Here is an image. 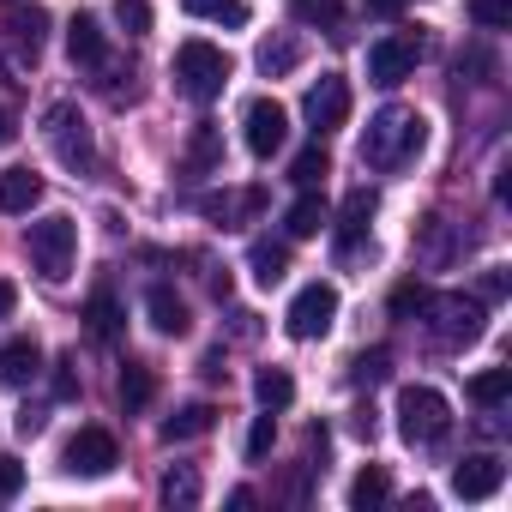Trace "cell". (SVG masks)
Segmentation results:
<instances>
[{"instance_id":"cell-1","label":"cell","mask_w":512,"mask_h":512,"mask_svg":"<svg viewBox=\"0 0 512 512\" xmlns=\"http://www.w3.org/2000/svg\"><path fill=\"white\" fill-rule=\"evenodd\" d=\"M422 145H428V121L416 109H404V103H386L362 133V163L380 169V175H398V169H410L422 157Z\"/></svg>"},{"instance_id":"cell-2","label":"cell","mask_w":512,"mask_h":512,"mask_svg":"<svg viewBox=\"0 0 512 512\" xmlns=\"http://www.w3.org/2000/svg\"><path fill=\"white\" fill-rule=\"evenodd\" d=\"M416 320L428 326V338H434L440 350H470V344L488 332V302H476V296H464V290H446V296L428 290V302H422Z\"/></svg>"},{"instance_id":"cell-3","label":"cell","mask_w":512,"mask_h":512,"mask_svg":"<svg viewBox=\"0 0 512 512\" xmlns=\"http://www.w3.org/2000/svg\"><path fill=\"white\" fill-rule=\"evenodd\" d=\"M175 85H181L187 103H217L223 85H229V55L217 43H205V37H187L175 49Z\"/></svg>"},{"instance_id":"cell-4","label":"cell","mask_w":512,"mask_h":512,"mask_svg":"<svg viewBox=\"0 0 512 512\" xmlns=\"http://www.w3.org/2000/svg\"><path fill=\"white\" fill-rule=\"evenodd\" d=\"M25 247H31V266H37V278L43 284H61L67 272H73V253H79V223L73 217H37L31 223V235H25Z\"/></svg>"},{"instance_id":"cell-5","label":"cell","mask_w":512,"mask_h":512,"mask_svg":"<svg viewBox=\"0 0 512 512\" xmlns=\"http://www.w3.org/2000/svg\"><path fill=\"white\" fill-rule=\"evenodd\" d=\"M398 434L410 446H440L452 434V404L434 386H404L398 392Z\"/></svg>"},{"instance_id":"cell-6","label":"cell","mask_w":512,"mask_h":512,"mask_svg":"<svg viewBox=\"0 0 512 512\" xmlns=\"http://www.w3.org/2000/svg\"><path fill=\"white\" fill-rule=\"evenodd\" d=\"M43 139H49V151H55L73 175H91V169H97V139H91V121L79 115V103H55V109L43 115Z\"/></svg>"},{"instance_id":"cell-7","label":"cell","mask_w":512,"mask_h":512,"mask_svg":"<svg viewBox=\"0 0 512 512\" xmlns=\"http://www.w3.org/2000/svg\"><path fill=\"white\" fill-rule=\"evenodd\" d=\"M332 320H338V290L314 278V284L296 290V302H290V314H284V332H290L296 344H314V338L332 332Z\"/></svg>"},{"instance_id":"cell-8","label":"cell","mask_w":512,"mask_h":512,"mask_svg":"<svg viewBox=\"0 0 512 512\" xmlns=\"http://www.w3.org/2000/svg\"><path fill=\"white\" fill-rule=\"evenodd\" d=\"M241 139H247L253 157H278L284 139H290V109H284L278 97H253V103L241 109Z\"/></svg>"},{"instance_id":"cell-9","label":"cell","mask_w":512,"mask_h":512,"mask_svg":"<svg viewBox=\"0 0 512 512\" xmlns=\"http://www.w3.org/2000/svg\"><path fill=\"white\" fill-rule=\"evenodd\" d=\"M121 464V446L109 428H79L67 446H61V470L67 476H109Z\"/></svg>"},{"instance_id":"cell-10","label":"cell","mask_w":512,"mask_h":512,"mask_svg":"<svg viewBox=\"0 0 512 512\" xmlns=\"http://www.w3.org/2000/svg\"><path fill=\"white\" fill-rule=\"evenodd\" d=\"M416 61H422V37H380L374 49H368V85H380V91H392V85H404L410 73H416Z\"/></svg>"},{"instance_id":"cell-11","label":"cell","mask_w":512,"mask_h":512,"mask_svg":"<svg viewBox=\"0 0 512 512\" xmlns=\"http://www.w3.org/2000/svg\"><path fill=\"white\" fill-rule=\"evenodd\" d=\"M302 115H308L314 139H320V133H332V127H344V121H350V79H344V73H320V79L308 85Z\"/></svg>"},{"instance_id":"cell-12","label":"cell","mask_w":512,"mask_h":512,"mask_svg":"<svg viewBox=\"0 0 512 512\" xmlns=\"http://www.w3.org/2000/svg\"><path fill=\"white\" fill-rule=\"evenodd\" d=\"M0 25H7V43L19 49V61L43 55V43H49V7H37V0H13V7L0 13Z\"/></svg>"},{"instance_id":"cell-13","label":"cell","mask_w":512,"mask_h":512,"mask_svg":"<svg viewBox=\"0 0 512 512\" xmlns=\"http://www.w3.org/2000/svg\"><path fill=\"white\" fill-rule=\"evenodd\" d=\"M374 211H380L374 187H356V193L344 199V211H338V260H356V253H362V241H368V223H374Z\"/></svg>"},{"instance_id":"cell-14","label":"cell","mask_w":512,"mask_h":512,"mask_svg":"<svg viewBox=\"0 0 512 512\" xmlns=\"http://www.w3.org/2000/svg\"><path fill=\"white\" fill-rule=\"evenodd\" d=\"M500 482H506V464H500L494 452H470V458L452 470V494H458V500H488V494H500Z\"/></svg>"},{"instance_id":"cell-15","label":"cell","mask_w":512,"mask_h":512,"mask_svg":"<svg viewBox=\"0 0 512 512\" xmlns=\"http://www.w3.org/2000/svg\"><path fill=\"white\" fill-rule=\"evenodd\" d=\"M199 211L211 217V223H223V229H241V223H253L266 211V187H241V193H205L199 199Z\"/></svg>"},{"instance_id":"cell-16","label":"cell","mask_w":512,"mask_h":512,"mask_svg":"<svg viewBox=\"0 0 512 512\" xmlns=\"http://www.w3.org/2000/svg\"><path fill=\"white\" fill-rule=\"evenodd\" d=\"M43 175L31 169V163H19V169H7V175H0V211H7V217H31L37 205H43Z\"/></svg>"},{"instance_id":"cell-17","label":"cell","mask_w":512,"mask_h":512,"mask_svg":"<svg viewBox=\"0 0 512 512\" xmlns=\"http://www.w3.org/2000/svg\"><path fill=\"white\" fill-rule=\"evenodd\" d=\"M67 61L73 67H109V37H103V25L91 13H79L67 25Z\"/></svg>"},{"instance_id":"cell-18","label":"cell","mask_w":512,"mask_h":512,"mask_svg":"<svg viewBox=\"0 0 512 512\" xmlns=\"http://www.w3.org/2000/svg\"><path fill=\"white\" fill-rule=\"evenodd\" d=\"M37 374H43L37 338H7V344H0V386H31Z\"/></svg>"},{"instance_id":"cell-19","label":"cell","mask_w":512,"mask_h":512,"mask_svg":"<svg viewBox=\"0 0 512 512\" xmlns=\"http://www.w3.org/2000/svg\"><path fill=\"white\" fill-rule=\"evenodd\" d=\"M247 272H253V284H260V290L284 284L290 278V247L284 241H247Z\"/></svg>"},{"instance_id":"cell-20","label":"cell","mask_w":512,"mask_h":512,"mask_svg":"<svg viewBox=\"0 0 512 512\" xmlns=\"http://www.w3.org/2000/svg\"><path fill=\"white\" fill-rule=\"evenodd\" d=\"M145 314H151V326H157L163 338H181V332L193 326V320H187V302H181L169 284H151V290H145Z\"/></svg>"},{"instance_id":"cell-21","label":"cell","mask_w":512,"mask_h":512,"mask_svg":"<svg viewBox=\"0 0 512 512\" xmlns=\"http://www.w3.org/2000/svg\"><path fill=\"white\" fill-rule=\"evenodd\" d=\"M326 223H332V211H326V199H320L314 187H302V199L284 211V235H290V241H308V235H320Z\"/></svg>"},{"instance_id":"cell-22","label":"cell","mask_w":512,"mask_h":512,"mask_svg":"<svg viewBox=\"0 0 512 512\" xmlns=\"http://www.w3.org/2000/svg\"><path fill=\"white\" fill-rule=\"evenodd\" d=\"M211 428H217V404H205V398H199V404H181V410L163 422V440H169V446H181V440H199V434H211Z\"/></svg>"},{"instance_id":"cell-23","label":"cell","mask_w":512,"mask_h":512,"mask_svg":"<svg viewBox=\"0 0 512 512\" xmlns=\"http://www.w3.org/2000/svg\"><path fill=\"white\" fill-rule=\"evenodd\" d=\"M187 175H223V139L211 121L193 127V145H187Z\"/></svg>"},{"instance_id":"cell-24","label":"cell","mask_w":512,"mask_h":512,"mask_svg":"<svg viewBox=\"0 0 512 512\" xmlns=\"http://www.w3.org/2000/svg\"><path fill=\"white\" fill-rule=\"evenodd\" d=\"M151 392H157V374H151L145 362H127V368H121V380H115L121 410H127V416H139V410L151 404Z\"/></svg>"},{"instance_id":"cell-25","label":"cell","mask_w":512,"mask_h":512,"mask_svg":"<svg viewBox=\"0 0 512 512\" xmlns=\"http://www.w3.org/2000/svg\"><path fill=\"white\" fill-rule=\"evenodd\" d=\"M296 61H302V43H296V37H266L260 49H253V67H260L266 79H284V73H296Z\"/></svg>"},{"instance_id":"cell-26","label":"cell","mask_w":512,"mask_h":512,"mask_svg":"<svg viewBox=\"0 0 512 512\" xmlns=\"http://www.w3.org/2000/svg\"><path fill=\"white\" fill-rule=\"evenodd\" d=\"M416 253H422V266H446L452 253H458V241H452V229H446V217H428L422 229H416Z\"/></svg>"},{"instance_id":"cell-27","label":"cell","mask_w":512,"mask_h":512,"mask_svg":"<svg viewBox=\"0 0 512 512\" xmlns=\"http://www.w3.org/2000/svg\"><path fill=\"white\" fill-rule=\"evenodd\" d=\"M253 398H260V410H290L296 404L290 368H260V374H253Z\"/></svg>"},{"instance_id":"cell-28","label":"cell","mask_w":512,"mask_h":512,"mask_svg":"<svg viewBox=\"0 0 512 512\" xmlns=\"http://www.w3.org/2000/svg\"><path fill=\"white\" fill-rule=\"evenodd\" d=\"M470 404H482V410H500L506 398H512V368H482V374H470Z\"/></svg>"},{"instance_id":"cell-29","label":"cell","mask_w":512,"mask_h":512,"mask_svg":"<svg viewBox=\"0 0 512 512\" xmlns=\"http://www.w3.org/2000/svg\"><path fill=\"white\" fill-rule=\"evenodd\" d=\"M392 500V476L380 470V464H368L356 482H350V512H374V506H386Z\"/></svg>"},{"instance_id":"cell-30","label":"cell","mask_w":512,"mask_h":512,"mask_svg":"<svg viewBox=\"0 0 512 512\" xmlns=\"http://www.w3.org/2000/svg\"><path fill=\"white\" fill-rule=\"evenodd\" d=\"M121 320H127V314H121L115 290H97V296L85 302V326H91V338H103V344H109V338L121 332Z\"/></svg>"},{"instance_id":"cell-31","label":"cell","mask_w":512,"mask_h":512,"mask_svg":"<svg viewBox=\"0 0 512 512\" xmlns=\"http://www.w3.org/2000/svg\"><path fill=\"white\" fill-rule=\"evenodd\" d=\"M326 175H332V157H326L320 139H314L308 151H296V163H290V181H296V187H320Z\"/></svg>"},{"instance_id":"cell-32","label":"cell","mask_w":512,"mask_h":512,"mask_svg":"<svg viewBox=\"0 0 512 512\" xmlns=\"http://www.w3.org/2000/svg\"><path fill=\"white\" fill-rule=\"evenodd\" d=\"M181 13L211 19V25H247V0H181Z\"/></svg>"},{"instance_id":"cell-33","label":"cell","mask_w":512,"mask_h":512,"mask_svg":"<svg viewBox=\"0 0 512 512\" xmlns=\"http://www.w3.org/2000/svg\"><path fill=\"white\" fill-rule=\"evenodd\" d=\"M290 13H296V25L338 31V19H344V0H290Z\"/></svg>"},{"instance_id":"cell-34","label":"cell","mask_w":512,"mask_h":512,"mask_svg":"<svg viewBox=\"0 0 512 512\" xmlns=\"http://www.w3.org/2000/svg\"><path fill=\"white\" fill-rule=\"evenodd\" d=\"M386 374H392V350H362V356L350 362V380H356V386H380Z\"/></svg>"},{"instance_id":"cell-35","label":"cell","mask_w":512,"mask_h":512,"mask_svg":"<svg viewBox=\"0 0 512 512\" xmlns=\"http://www.w3.org/2000/svg\"><path fill=\"white\" fill-rule=\"evenodd\" d=\"M272 440H278V410L253 416V428H247V464H260V458L272 452Z\"/></svg>"},{"instance_id":"cell-36","label":"cell","mask_w":512,"mask_h":512,"mask_svg":"<svg viewBox=\"0 0 512 512\" xmlns=\"http://www.w3.org/2000/svg\"><path fill=\"white\" fill-rule=\"evenodd\" d=\"M163 506H199V476L193 470H169L163 476Z\"/></svg>"},{"instance_id":"cell-37","label":"cell","mask_w":512,"mask_h":512,"mask_svg":"<svg viewBox=\"0 0 512 512\" xmlns=\"http://www.w3.org/2000/svg\"><path fill=\"white\" fill-rule=\"evenodd\" d=\"M470 19L482 31H512V0H470Z\"/></svg>"},{"instance_id":"cell-38","label":"cell","mask_w":512,"mask_h":512,"mask_svg":"<svg viewBox=\"0 0 512 512\" xmlns=\"http://www.w3.org/2000/svg\"><path fill=\"white\" fill-rule=\"evenodd\" d=\"M49 386H55V398H61V404H73V398H79V356H55Z\"/></svg>"},{"instance_id":"cell-39","label":"cell","mask_w":512,"mask_h":512,"mask_svg":"<svg viewBox=\"0 0 512 512\" xmlns=\"http://www.w3.org/2000/svg\"><path fill=\"white\" fill-rule=\"evenodd\" d=\"M115 25L127 37H145L151 31V7H145V0H115Z\"/></svg>"},{"instance_id":"cell-40","label":"cell","mask_w":512,"mask_h":512,"mask_svg":"<svg viewBox=\"0 0 512 512\" xmlns=\"http://www.w3.org/2000/svg\"><path fill=\"white\" fill-rule=\"evenodd\" d=\"M422 302H428V284H416V278L392 290V314H398V320H416V314H422Z\"/></svg>"},{"instance_id":"cell-41","label":"cell","mask_w":512,"mask_h":512,"mask_svg":"<svg viewBox=\"0 0 512 512\" xmlns=\"http://www.w3.org/2000/svg\"><path fill=\"white\" fill-rule=\"evenodd\" d=\"M19 488H25V464H19L13 452H0V506H13Z\"/></svg>"},{"instance_id":"cell-42","label":"cell","mask_w":512,"mask_h":512,"mask_svg":"<svg viewBox=\"0 0 512 512\" xmlns=\"http://www.w3.org/2000/svg\"><path fill=\"white\" fill-rule=\"evenodd\" d=\"M500 296H506V266H488L476 278V302H500Z\"/></svg>"},{"instance_id":"cell-43","label":"cell","mask_w":512,"mask_h":512,"mask_svg":"<svg viewBox=\"0 0 512 512\" xmlns=\"http://www.w3.org/2000/svg\"><path fill=\"white\" fill-rule=\"evenodd\" d=\"M404 7H416V0H368V13H374V19H398Z\"/></svg>"},{"instance_id":"cell-44","label":"cell","mask_w":512,"mask_h":512,"mask_svg":"<svg viewBox=\"0 0 512 512\" xmlns=\"http://www.w3.org/2000/svg\"><path fill=\"white\" fill-rule=\"evenodd\" d=\"M43 422H49L43 410H19V434H43Z\"/></svg>"},{"instance_id":"cell-45","label":"cell","mask_w":512,"mask_h":512,"mask_svg":"<svg viewBox=\"0 0 512 512\" xmlns=\"http://www.w3.org/2000/svg\"><path fill=\"white\" fill-rule=\"evenodd\" d=\"M13 308H19V290H13V284H7V278H0V320H7V314H13Z\"/></svg>"},{"instance_id":"cell-46","label":"cell","mask_w":512,"mask_h":512,"mask_svg":"<svg viewBox=\"0 0 512 512\" xmlns=\"http://www.w3.org/2000/svg\"><path fill=\"white\" fill-rule=\"evenodd\" d=\"M19 139V121H13V109H0V145H13Z\"/></svg>"}]
</instances>
